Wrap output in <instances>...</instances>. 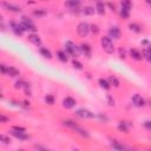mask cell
Returning a JSON list of instances; mask_svg holds the SVG:
<instances>
[{"label": "cell", "mask_w": 151, "mask_h": 151, "mask_svg": "<svg viewBox=\"0 0 151 151\" xmlns=\"http://www.w3.org/2000/svg\"><path fill=\"white\" fill-rule=\"evenodd\" d=\"M65 52H66L67 54L74 57V58L79 57L80 53H81V52H80V47L77 46V45H76L74 42H72V41H66V44H65Z\"/></svg>", "instance_id": "obj_1"}, {"label": "cell", "mask_w": 151, "mask_h": 151, "mask_svg": "<svg viewBox=\"0 0 151 151\" xmlns=\"http://www.w3.org/2000/svg\"><path fill=\"white\" fill-rule=\"evenodd\" d=\"M100 45H101V48L107 53V54H112L114 52V45L111 40V38L109 37H103L100 39Z\"/></svg>", "instance_id": "obj_2"}, {"label": "cell", "mask_w": 151, "mask_h": 151, "mask_svg": "<svg viewBox=\"0 0 151 151\" xmlns=\"http://www.w3.org/2000/svg\"><path fill=\"white\" fill-rule=\"evenodd\" d=\"M77 33H78V35L81 37V38L87 37V34L90 33V25H88L86 21L79 22L78 26H77Z\"/></svg>", "instance_id": "obj_3"}, {"label": "cell", "mask_w": 151, "mask_h": 151, "mask_svg": "<svg viewBox=\"0 0 151 151\" xmlns=\"http://www.w3.org/2000/svg\"><path fill=\"white\" fill-rule=\"evenodd\" d=\"M22 20H21V25H22V27L25 28V31H31V32H37V26L33 24V21L29 19V18H27V17H22L21 18Z\"/></svg>", "instance_id": "obj_4"}, {"label": "cell", "mask_w": 151, "mask_h": 151, "mask_svg": "<svg viewBox=\"0 0 151 151\" xmlns=\"http://www.w3.org/2000/svg\"><path fill=\"white\" fill-rule=\"evenodd\" d=\"M74 113H76L77 117L83 118V119H87V118H93L94 117V113H92L90 110H86V109H78Z\"/></svg>", "instance_id": "obj_5"}, {"label": "cell", "mask_w": 151, "mask_h": 151, "mask_svg": "<svg viewBox=\"0 0 151 151\" xmlns=\"http://www.w3.org/2000/svg\"><path fill=\"white\" fill-rule=\"evenodd\" d=\"M132 103H133V105L137 106V107H144V106L146 105V100L144 99V97H142V96L138 94V93H136V94L132 96Z\"/></svg>", "instance_id": "obj_6"}, {"label": "cell", "mask_w": 151, "mask_h": 151, "mask_svg": "<svg viewBox=\"0 0 151 151\" xmlns=\"http://www.w3.org/2000/svg\"><path fill=\"white\" fill-rule=\"evenodd\" d=\"M1 6L4 7V9L9 11V12H14V13H19L21 11V7L20 6L14 5V4H11V2H7V1L1 2Z\"/></svg>", "instance_id": "obj_7"}, {"label": "cell", "mask_w": 151, "mask_h": 151, "mask_svg": "<svg viewBox=\"0 0 151 151\" xmlns=\"http://www.w3.org/2000/svg\"><path fill=\"white\" fill-rule=\"evenodd\" d=\"M11 29L13 31V33L15 35H22L25 32V28L22 27V25L19 22H14V21L11 22Z\"/></svg>", "instance_id": "obj_8"}, {"label": "cell", "mask_w": 151, "mask_h": 151, "mask_svg": "<svg viewBox=\"0 0 151 151\" xmlns=\"http://www.w3.org/2000/svg\"><path fill=\"white\" fill-rule=\"evenodd\" d=\"M79 47H80V52L84 53L85 57L91 58V55H92V47L90 46V44H87V42H81Z\"/></svg>", "instance_id": "obj_9"}, {"label": "cell", "mask_w": 151, "mask_h": 151, "mask_svg": "<svg viewBox=\"0 0 151 151\" xmlns=\"http://www.w3.org/2000/svg\"><path fill=\"white\" fill-rule=\"evenodd\" d=\"M122 32L119 29V27L117 26H112L109 28V38H113V39H120Z\"/></svg>", "instance_id": "obj_10"}, {"label": "cell", "mask_w": 151, "mask_h": 151, "mask_svg": "<svg viewBox=\"0 0 151 151\" xmlns=\"http://www.w3.org/2000/svg\"><path fill=\"white\" fill-rule=\"evenodd\" d=\"M77 104V100L73 99L72 97H65L63 99V107L65 109H73Z\"/></svg>", "instance_id": "obj_11"}, {"label": "cell", "mask_w": 151, "mask_h": 151, "mask_svg": "<svg viewBox=\"0 0 151 151\" xmlns=\"http://www.w3.org/2000/svg\"><path fill=\"white\" fill-rule=\"evenodd\" d=\"M28 40L33 44V45H35V46H41V39H40V37L37 34V33H31V34H28Z\"/></svg>", "instance_id": "obj_12"}, {"label": "cell", "mask_w": 151, "mask_h": 151, "mask_svg": "<svg viewBox=\"0 0 151 151\" xmlns=\"http://www.w3.org/2000/svg\"><path fill=\"white\" fill-rule=\"evenodd\" d=\"M11 134L13 137H15L17 139H19V140H27L29 138V136L26 134V132H19V131H14L12 129H11Z\"/></svg>", "instance_id": "obj_13"}, {"label": "cell", "mask_w": 151, "mask_h": 151, "mask_svg": "<svg viewBox=\"0 0 151 151\" xmlns=\"http://www.w3.org/2000/svg\"><path fill=\"white\" fill-rule=\"evenodd\" d=\"M80 0H67L65 2V6L68 7L70 9H78L80 6Z\"/></svg>", "instance_id": "obj_14"}, {"label": "cell", "mask_w": 151, "mask_h": 151, "mask_svg": "<svg viewBox=\"0 0 151 151\" xmlns=\"http://www.w3.org/2000/svg\"><path fill=\"white\" fill-rule=\"evenodd\" d=\"M6 74L9 76V77H19V76H20V72H19V70H17V68L13 67V66H7Z\"/></svg>", "instance_id": "obj_15"}, {"label": "cell", "mask_w": 151, "mask_h": 151, "mask_svg": "<svg viewBox=\"0 0 151 151\" xmlns=\"http://www.w3.org/2000/svg\"><path fill=\"white\" fill-rule=\"evenodd\" d=\"M130 57L132 58V59H134V60H142L143 59V55H142V53L138 51V50H136V48H132V50H130Z\"/></svg>", "instance_id": "obj_16"}, {"label": "cell", "mask_w": 151, "mask_h": 151, "mask_svg": "<svg viewBox=\"0 0 151 151\" xmlns=\"http://www.w3.org/2000/svg\"><path fill=\"white\" fill-rule=\"evenodd\" d=\"M96 12L99 14V15H104L105 14V5H104V2H101V1H98L97 4H96Z\"/></svg>", "instance_id": "obj_17"}, {"label": "cell", "mask_w": 151, "mask_h": 151, "mask_svg": "<svg viewBox=\"0 0 151 151\" xmlns=\"http://www.w3.org/2000/svg\"><path fill=\"white\" fill-rule=\"evenodd\" d=\"M142 55H143V58L145 60L150 61L151 60V47L150 46H145L143 48V51H142Z\"/></svg>", "instance_id": "obj_18"}, {"label": "cell", "mask_w": 151, "mask_h": 151, "mask_svg": "<svg viewBox=\"0 0 151 151\" xmlns=\"http://www.w3.org/2000/svg\"><path fill=\"white\" fill-rule=\"evenodd\" d=\"M74 132H77L78 134H80L81 137H85V138H88L90 137V134H88V132L86 131V130H84V129H81L80 126H78V125H76L73 129H72Z\"/></svg>", "instance_id": "obj_19"}, {"label": "cell", "mask_w": 151, "mask_h": 151, "mask_svg": "<svg viewBox=\"0 0 151 151\" xmlns=\"http://www.w3.org/2000/svg\"><path fill=\"white\" fill-rule=\"evenodd\" d=\"M39 52H40V54H41L44 58H46V59H52V53H51V51L47 50L46 47H40V48H39Z\"/></svg>", "instance_id": "obj_20"}, {"label": "cell", "mask_w": 151, "mask_h": 151, "mask_svg": "<svg viewBox=\"0 0 151 151\" xmlns=\"http://www.w3.org/2000/svg\"><path fill=\"white\" fill-rule=\"evenodd\" d=\"M32 13H33L34 17L40 18V17H45L47 14V9H45V8H37V9H33Z\"/></svg>", "instance_id": "obj_21"}, {"label": "cell", "mask_w": 151, "mask_h": 151, "mask_svg": "<svg viewBox=\"0 0 151 151\" xmlns=\"http://www.w3.org/2000/svg\"><path fill=\"white\" fill-rule=\"evenodd\" d=\"M107 81H109V84H110L111 86H114V87H119V85H120L118 78L114 77V76H110V77L107 78Z\"/></svg>", "instance_id": "obj_22"}, {"label": "cell", "mask_w": 151, "mask_h": 151, "mask_svg": "<svg viewBox=\"0 0 151 151\" xmlns=\"http://www.w3.org/2000/svg\"><path fill=\"white\" fill-rule=\"evenodd\" d=\"M98 84H99V85H100V87H101V88H104V90H110V88H111V85L109 84L107 79L100 78V79L98 80Z\"/></svg>", "instance_id": "obj_23"}, {"label": "cell", "mask_w": 151, "mask_h": 151, "mask_svg": "<svg viewBox=\"0 0 151 151\" xmlns=\"http://www.w3.org/2000/svg\"><path fill=\"white\" fill-rule=\"evenodd\" d=\"M57 57H58V59H59L60 61H63V63H67V60H68L67 53L64 52V51H58V52H57Z\"/></svg>", "instance_id": "obj_24"}, {"label": "cell", "mask_w": 151, "mask_h": 151, "mask_svg": "<svg viewBox=\"0 0 151 151\" xmlns=\"http://www.w3.org/2000/svg\"><path fill=\"white\" fill-rule=\"evenodd\" d=\"M130 9L131 8H127V7H120V17L123 19H127L130 17Z\"/></svg>", "instance_id": "obj_25"}, {"label": "cell", "mask_w": 151, "mask_h": 151, "mask_svg": "<svg viewBox=\"0 0 151 151\" xmlns=\"http://www.w3.org/2000/svg\"><path fill=\"white\" fill-rule=\"evenodd\" d=\"M94 12H96L94 7H91V6H86L83 8V13L85 15H92V14H94Z\"/></svg>", "instance_id": "obj_26"}, {"label": "cell", "mask_w": 151, "mask_h": 151, "mask_svg": "<svg viewBox=\"0 0 151 151\" xmlns=\"http://www.w3.org/2000/svg\"><path fill=\"white\" fill-rule=\"evenodd\" d=\"M90 32H92L94 35H98L100 33V28L97 24H91L90 25Z\"/></svg>", "instance_id": "obj_27"}, {"label": "cell", "mask_w": 151, "mask_h": 151, "mask_svg": "<svg viewBox=\"0 0 151 151\" xmlns=\"http://www.w3.org/2000/svg\"><path fill=\"white\" fill-rule=\"evenodd\" d=\"M129 28H130L131 31L136 32V33H139V32H142V27H140L138 24H134V22L130 24V25H129Z\"/></svg>", "instance_id": "obj_28"}, {"label": "cell", "mask_w": 151, "mask_h": 151, "mask_svg": "<svg viewBox=\"0 0 151 151\" xmlns=\"http://www.w3.org/2000/svg\"><path fill=\"white\" fill-rule=\"evenodd\" d=\"M45 101H46V104H48V105H54V103H55L54 96H52V94H47V96L45 97Z\"/></svg>", "instance_id": "obj_29"}, {"label": "cell", "mask_w": 151, "mask_h": 151, "mask_svg": "<svg viewBox=\"0 0 151 151\" xmlns=\"http://www.w3.org/2000/svg\"><path fill=\"white\" fill-rule=\"evenodd\" d=\"M72 65H73V67L77 68V70H83V64H81L79 60H77L76 58L72 60Z\"/></svg>", "instance_id": "obj_30"}, {"label": "cell", "mask_w": 151, "mask_h": 151, "mask_svg": "<svg viewBox=\"0 0 151 151\" xmlns=\"http://www.w3.org/2000/svg\"><path fill=\"white\" fill-rule=\"evenodd\" d=\"M118 130L122 131V132H124V133H129V129L126 127V124L124 122H120V124L118 125Z\"/></svg>", "instance_id": "obj_31"}, {"label": "cell", "mask_w": 151, "mask_h": 151, "mask_svg": "<svg viewBox=\"0 0 151 151\" xmlns=\"http://www.w3.org/2000/svg\"><path fill=\"white\" fill-rule=\"evenodd\" d=\"M111 146H112L113 149H116V150H124V149H125V146L122 145V144H119L118 142H112V143H111Z\"/></svg>", "instance_id": "obj_32"}, {"label": "cell", "mask_w": 151, "mask_h": 151, "mask_svg": "<svg viewBox=\"0 0 151 151\" xmlns=\"http://www.w3.org/2000/svg\"><path fill=\"white\" fill-rule=\"evenodd\" d=\"M120 6H122V7H127V8H131L132 2H131V0H120Z\"/></svg>", "instance_id": "obj_33"}, {"label": "cell", "mask_w": 151, "mask_h": 151, "mask_svg": "<svg viewBox=\"0 0 151 151\" xmlns=\"http://www.w3.org/2000/svg\"><path fill=\"white\" fill-rule=\"evenodd\" d=\"M0 142L5 143V144H9L11 143V138L6 134H0Z\"/></svg>", "instance_id": "obj_34"}, {"label": "cell", "mask_w": 151, "mask_h": 151, "mask_svg": "<svg viewBox=\"0 0 151 151\" xmlns=\"http://www.w3.org/2000/svg\"><path fill=\"white\" fill-rule=\"evenodd\" d=\"M25 84H26V83H25L24 80H18V81H15V84H14V88H17V90H18V88H22V87L25 86Z\"/></svg>", "instance_id": "obj_35"}, {"label": "cell", "mask_w": 151, "mask_h": 151, "mask_svg": "<svg viewBox=\"0 0 151 151\" xmlns=\"http://www.w3.org/2000/svg\"><path fill=\"white\" fill-rule=\"evenodd\" d=\"M12 130H14V131H19V132H26V129L25 127H22V126H12L11 127Z\"/></svg>", "instance_id": "obj_36"}, {"label": "cell", "mask_w": 151, "mask_h": 151, "mask_svg": "<svg viewBox=\"0 0 151 151\" xmlns=\"http://www.w3.org/2000/svg\"><path fill=\"white\" fill-rule=\"evenodd\" d=\"M24 88H25V93H26V96L31 97V96H32V92H31V90H29V86H28V84H27V83L25 84Z\"/></svg>", "instance_id": "obj_37"}, {"label": "cell", "mask_w": 151, "mask_h": 151, "mask_svg": "<svg viewBox=\"0 0 151 151\" xmlns=\"http://www.w3.org/2000/svg\"><path fill=\"white\" fill-rule=\"evenodd\" d=\"M106 98H107L109 105H110V106H114V99L112 98V96H111V94H107V96H106Z\"/></svg>", "instance_id": "obj_38"}, {"label": "cell", "mask_w": 151, "mask_h": 151, "mask_svg": "<svg viewBox=\"0 0 151 151\" xmlns=\"http://www.w3.org/2000/svg\"><path fill=\"white\" fill-rule=\"evenodd\" d=\"M119 57L122 58V59H125L126 58V54H125V51H124V48H119Z\"/></svg>", "instance_id": "obj_39"}, {"label": "cell", "mask_w": 151, "mask_h": 151, "mask_svg": "<svg viewBox=\"0 0 151 151\" xmlns=\"http://www.w3.org/2000/svg\"><path fill=\"white\" fill-rule=\"evenodd\" d=\"M6 70H7V66L4 65V64H0V72L2 74H6Z\"/></svg>", "instance_id": "obj_40"}, {"label": "cell", "mask_w": 151, "mask_h": 151, "mask_svg": "<svg viewBox=\"0 0 151 151\" xmlns=\"http://www.w3.org/2000/svg\"><path fill=\"white\" fill-rule=\"evenodd\" d=\"M144 126L146 130H151V122L150 120H145L144 122Z\"/></svg>", "instance_id": "obj_41"}, {"label": "cell", "mask_w": 151, "mask_h": 151, "mask_svg": "<svg viewBox=\"0 0 151 151\" xmlns=\"http://www.w3.org/2000/svg\"><path fill=\"white\" fill-rule=\"evenodd\" d=\"M7 122H8V118L2 116V114H0V123H7Z\"/></svg>", "instance_id": "obj_42"}, {"label": "cell", "mask_w": 151, "mask_h": 151, "mask_svg": "<svg viewBox=\"0 0 151 151\" xmlns=\"http://www.w3.org/2000/svg\"><path fill=\"white\" fill-rule=\"evenodd\" d=\"M143 45H146V46H149V41L147 40H143V42H142Z\"/></svg>", "instance_id": "obj_43"}, {"label": "cell", "mask_w": 151, "mask_h": 151, "mask_svg": "<svg viewBox=\"0 0 151 151\" xmlns=\"http://www.w3.org/2000/svg\"><path fill=\"white\" fill-rule=\"evenodd\" d=\"M146 2H147V4H150V2H151V1H150V0H146Z\"/></svg>", "instance_id": "obj_44"}, {"label": "cell", "mask_w": 151, "mask_h": 151, "mask_svg": "<svg viewBox=\"0 0 151 151\" xmlns=\"http://www.w3.org/2000/svg\"><path fill=\"white\" fill-rule=\"evenodd\" d=\"M42 1H47V0H42Z\"/></svg>", "instance_id": "obj_45"}]
</instances>
